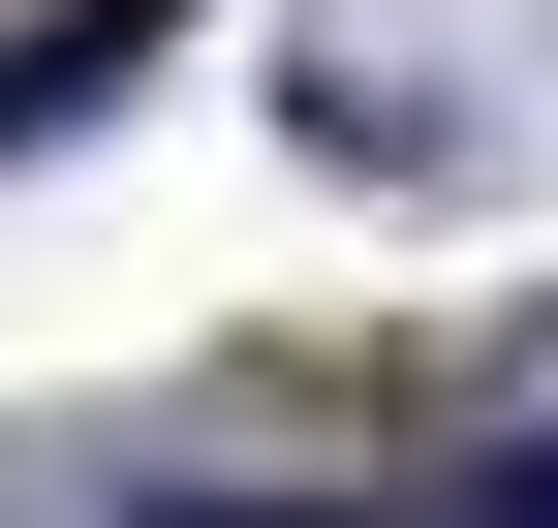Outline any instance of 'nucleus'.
I'll list each match as a JSON object with an SVG mask.
<instances>
[{"label": "nucleus", "instance_id": "f257e3e1", "mask_svg": "<svg viewBox=\"0 0 558 528\" xmlns=\"http://www.w3.org/2000/svg\"><path fill=\"white\" fill-rule=\"evenodd\" d=\"M156 32H186V0H32V32H0V156H32V124H94Z\"/></svg>", "mask_w": 558, "mask_h": 528}, {"label": "nucleus", "instance_id": "f03ea898", "mask_svg": "<svg viewBox=\"0 0 558 528\" xmlns=\"http://www.w3.org/2000/svg\"><path fill=\"white\" fill-rule=\"evenodd\" d=\"M435 528H558V435H527V467H465V497H435Z\"/></svg>", "mask_w": 558, "mask_h": 528}, {"label": "nucleus", "instance_id": "7ed1b4c3", "mask_svg": "<svg viewBox=\"0 0 558 528\" xmlns=\"http://www.w3.org/2000/svg\"><path fill=\"white\" fill-rule=\"evenodd\" d=\"M218 528H341V497H218Z\"/></svg>", "mask_w": 558, "mask_h": 528}]
</instances>
